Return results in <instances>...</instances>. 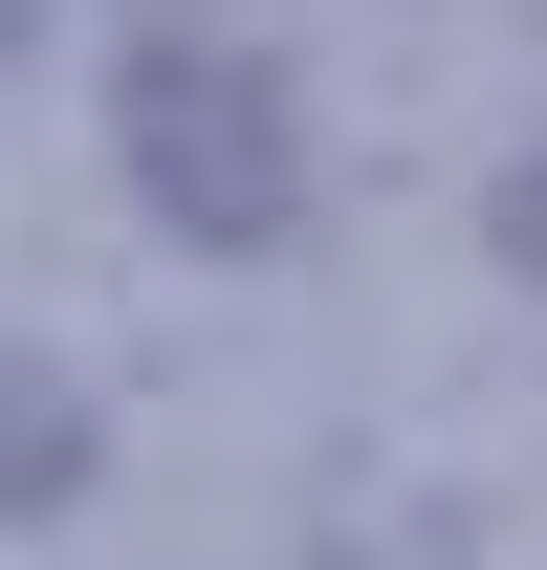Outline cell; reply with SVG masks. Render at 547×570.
<instances>
[{
    "mask_svg": "<svg viewBox=\"0 0 547 570\" xmlns=\"http://www.w3.org/2000/svg\"><path fill=\"white\" fill-rule=\"evenodd\" d=\"M504 264L547 285V154H526V176H504Z\"/></svg>",
    "mask_w": 547,
    "mask_h": 570,
    "instance_id": "3",
    "label": "cell"
},
{
    "mask_svg": "<svg viewBox=\"0 0 547 570\" xmlns=\"http://www.w3.org/2000/svg\"><path fill=\"white\" fill-rule=\"evenodd\" d=\"M110 176L198 264H263V242H307V88L219 22H153V45H110Z\"/></svg>",
    "mask_w": 547,
    "mask_h": 570,
    "instance_id": "1",
    "label": "cell"
},
{
    "mask_svg": "<svg viewBox=\"0 0 547 570\" xmlns=\"http://www.w3.org/2000/svg\"><path fill=\"white\" fill-rule=\"evenodd\" d=\"M67 483H88V395H67L44 352H0V527H22V504H67Z\"/></svg>",
    "mask_w": 547,
    "mask_h": 570,
    "instance_id": "2",
    "label": "cell"
},
{
    "mask_svg": "<svg viewBox=\"0 0 547 570\" xmlns=\"http://www.w3.org/2000/svg\"><path fill=\"white\" fill-rule=\"evenodd\" d=\"M0 45H22V0H0Z\"/></svg>",
    "mask_w": 547,
    "mask_h": 570,
    "instance_id": "4",
    "label": "cell"
}]
</instances>
